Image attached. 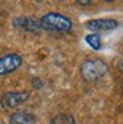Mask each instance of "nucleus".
<instances>
[{"label": "nucleus", "mask_w": 123, "mask_h": 124, "mask_svg": "<svg viewBox=\"0 0 123 124\" xmlns=\"http://www.w3.org/2000/svg\"><path fill=\"white\" fill-rule=\"evenodd\" d=\"M40 25L43 30L53 31V32H69L74 27V23L65 14L51 11V13H47L41 17Z\"/></svg>", "instance_id": "obj_1"}, {"label": "nucleus", "mask_w": 123, "mask_h": 124, "mask_svg": "<svg viewBox=\"0 0 123 124\" xmlns=\"http://www.w3.org/2000/svg\"><path fill=\"white\" fill-rule=\"evenodd\" d=\"M109 72V66L108 63L99 59V58H95V59H86V61L81 65V75L86 82H95V80H99L105 76Z\"/></svg>", "instance_id": "obj_2"}, {"label": "nucleus", "mask_w": 123, "mask_h": 124, "mask_svg": "<svg viewBox=\"0 0 123 124\" xmlns=\"http://www.w3.org/2000/svg\"><path fill=\"white\" fill-rule=\"evenodd\" d=\"M120 23L117 20H113V18H93V20H89L85 23V28L92 32H109V31H113L116 28H119Z\"/></svg>", "instance_id": "obj_3"}, {"label": "nucleus", "mask_w": 123, "mask_h": 124, "mask_svg": "<svg viewBox=\"0 0 123 124\" xmlns=\"http://www.w3.org/2000/svg\"><path fill=\"white\" fill-rule=\"evenodd\" d=\"M23 63V58L20 54H7L4 56H0V76L9 75L16 69H18Z\"/></svg>", "instance_id": "obj_4"}, {"label": "nucleus", "mask_w": 123, "mask_h": 124, "mask_svg": "<svg viewBox=\"0 0 123 124\" xmlns=\"http://www.w3.org/2000/svg\"><path fill=\"white\" fill-rule=\"evenodd\" d=\"M30 97V92L21 90V92H7L4 93L0 99V104L3 108H14Z\"/></svg>", "instance_id": "obj_5"}, {"label": "nucleus", "mask_w": 123, "mask_h": 124, "mask_svg": "<svg viewBox=\"0 0 123 124\" xmlns=\"http://www.w3.org/2000/svg\"><path fill=\"white\" fill-rule=\"evenodd\" d=\"M13 27L24 32L30 34H37L41 30L40 21L35 20L34 17H26V16H17L13 18Z\"/></svg>", "instance_id": "obj_6"}, {"label": "nucleus", "mask_w": 123, "mask_h": 124, "mask_svg": "<svg viewBox=\"0 0 123 124\" xmlns=\"http://www.w3.org/2000/svg\"><path fill=\"white\" fill-rule=\"evenodd\" d=\"M9 123L10 124H35V116L33 113H30V111L20 110V111H16V113H13L10 116Z\"/></svg>", "instance_id": "obj_7"}, {"label": "nucleus", "mask_w": 123, "mask_h": 124, "mask_svg": "<svg viewBox=\"0 0 123 124\" xmlns=\"http://www.w3.org/2000/svg\"><path fill=\"white\" fill-rule=\"evenodd\" d=\"M85 41H86V44L91 46L92 49H95V51H99L100 48H102V38H100L99 34H96V32L88 34V35L85 37Z\"/></svg>", "instance_id": "obj_8"}, {"label": "nucleus", "mask_w": 123, "mask_h": 124, "mask_svg": "<svg viewBox=\"0 0 123 124\" xmlns=\"http://www.w3.org/2000/svg\"><path fill=\"white\" fill-rule=\"evenodd\" d=\"M51 124H75V118L71 114H57L53 117Z\"/></svg>", "instance_id": "obj_9"}, {"label": "nucleus", "mask_w": 123, "mask_h": 124, "mask_svg": "<svg viewBox=\"0 0 123 124\" xmlns=\"http://www.w3.org/2000/svg\"><path fill=\"white\" fill-rule=\"evenodd\" d=\"M33 85L35 89H41L43 87V80L41 79H33Z\"/></svg>", "instance_id": "obj_10"}, {"label": "nucleus", "mask_w": 123, "mask_h": 124, "mask_svg": "<svg viewBox=\"0 0 123 124\" xmlns=\"http://www.w3.org/2000/svg\"><path fill=\"white\" fill-rule=\"evenodd\" d=\"M78 4H92V1H78Z\"/></svg>", "instance_id": "obj_11"}]
</instances>
